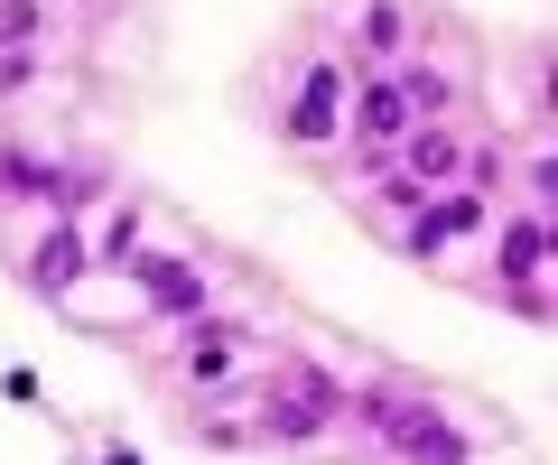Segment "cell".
<instances>
[{
    "label": "cell",
    "mask_w": 558,
    "mask_h": 465,
    "mask_svg": "<svg viewBox=\"0 0 558 465\" xmlns=\"http://www.w3.org/2000/svg\"><path fill=\"white\" fill-rule=\"evenodd\" d=\"M410 168H418V178H447V168H457V149H447L438 131H418V140H410Z\"/></svg>",
    "instance_id": "cell-9"
},
{
    "label": "cell",
    "mask_w": 558,
    "mask_h": 465,
    "mask_svg": "<svg viewBox=\"0 0 558 465\" xmlns=\"http://www.w3.org/2000/svg\"><path fill=\"white\" fill-rule=\"evenodd\" d=\"M539 261H549V223H512V233H502V270H512V280H531Z\"/></svg>",
    "instance_id": "cell-6"
},
{
    "label": "cell",
    "mask_w": 558,
    "mask_h": 465,
    "mask_svg": "<svg viewBox=\"0 0 558 465\" xmlns=\"http://www.w3.org/2000/svg\"><path fill=\"white\" fill-rule=\"evenodd\" d=\"M410 122H418V112H410V94H400V84H373V94L354 102V131H363V140H400Z\"/></svg>",
    "instance_id": "cell-3"
},
{
    "label": "cell",
    "mask_w": 558,
    "mask_h": 465,
    "mask_svg": "<svg viewBox=\"0 0 558 465\" xmlns=\"http://www.w3.org/2000/svg\"><path fill=\"white\" fill-rule=\"evenodd\" d=\"M102 465H140V456H131V446H121V456H102Z\"/></svg>",
    "instance_id": "cell-12"
},
{
    "label": "cell",
    "mask_w": 558,
    "mask_h": 465,
    "mask_svg": "<svg viewBox=\"0 0 558 465\" xmlns=\"http://www.w3.org/2000/svg\"><path fill=\"white\" fill-rule=\"evenodd\" d=\"M465 223H475V205H438V215H418V243H447V233H465Z\"/></svg>",
    "instance_id": "cell-8"
},
{
    "label": "cell",
    "mask_w": 558,
    "mask_h": 465,
    "mask_svg": "<svg viewBox=\"0 0 558 465\" xmlns=\"http://www.w3.org/2000/svg\"><path fill=\"white\" fill-rule=\"evenodd\" d=\"M400 94H410V112H438V102H447V84H438V75H410Z\"/></svg>",
    "instance_id": "cell-11"
},
{
    "label": "cell",
    "mask_w": 558,
    "mask_h": 465,
    "mask_svg": "<svg viewBox=\"0 0 558 465\" xmlns=\"http://www.w3.org/2000/svg\"><path fill=\"white\" fill-rule=\"evenodd\" d=\"M28 28H38V10H28V0H0V38L20 47V38H28Z\"/></svg>",
    "instance_id": "cell-10"
},
{
    "label": "cell",
    "mask_w": 558,
    "mask_h": 465,
    "mask_svg": "<svg viewBox=\"0 0 558 465\" xmlns=\"http://www.w3.org/2000/svg\"><path fill=\"white\" fill-rule=\"evenodd\" d=\"M131 261H140V280H149V298H159L168 317H196V307H205L196 270H178V261H149V252H131Z\"/></svg>",
    "instance_id": "cell-2"
},
{
    "label": "cell",
    "mask_w": 558,
    "mask_h": 465,
    "mask_svg": "<svg viewBox=\"0 0 558 465\" xmlns=\"http://www.w3.org/2000/svg\"><path fill=\"white\" fill-rule=\"evenodd\" d=\"M373 419L391 428V438L410 446L418 465H465V446H457V428H447V419H428V409H410V401H373Z\"/></svg>",
    "instance_id": "cell-1"
},
{
    "label": "cell",
    "mask_w": 558,
    "mask_h": 465,
    "mask_svg": "<svg viewBox=\"0 0 558 465\" xmlns=\"http://www.w3.org/2000/svg\"><path fill=\"white\" fill-rule=\"evenodd\" d=\"M336 94H344V75H307V94H299V112H289V131H299V140H326V131H336Z\"/></svg>",
    "instance_id": "cell-4"
},
{
    "label": "cell",
    "mask_w": 558,
    "mask_h": 465,
    "mask_svg": "<svg viewBox=\"0 0 558 465\" xmlns=\"http://www.w3.org/2000/svg\"><path fill=\"white\" fill-rule=\"evenodd\" d=\"M75 270H84V252H75V233H57V243L38 252V280H47V289H65V280H75Z\"/></svg>",
    "instance_id": "cell-7"
},
{
    "label": "cell",
    "mask_w": 558,
    "mask_h": 465,
    "mask_svg": "<svg viewBox=\"0 0 558 465\" xmlns=\"http://www.w3.org/2000/svg\"><path fill=\"white\" fill-rule=\"evenodd\" d=\"M326 409H336V391H326V382H299V401H279V409H270V428H279V438H307Z\"/></svg>",
    "instance_id": "cell-5"
}]
</instances>
